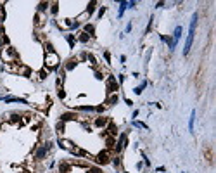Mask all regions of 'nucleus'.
Instances as JSON below:
<instances>
[{
    "label": "nucleus",
    "mask_w": 216,
    "mask_h": 173,
    "mask_svg": "<svg viewBox=\"0 0 216 173\" xmlns=\"http://www.w3.org/2000/svg\"><path fill=\"white\" fill-rule=\"evenodd\" d=\"M48 156V151L43 147V145H36L35 151H33V158H35V161H43V159H47Z\"/></svg>",
    "instance_id": "f257e3e1"
},
{
    "label": "nucleus",
    "mask_w": 216,
    "mask_h": 173,
    "mask_svg": "<svg viewBox=\"0 0 216 173\" xmlns=\"http://www.w3.org/2000/svg\"><path fill=\"white\" fill-rule=\"evenodd\" d=\"M95 161L99 163V165H109V163H111V152H109V149L100 151V152L97 154Z\"/></svg>",
    "instance_id": "f03ea898"
},
{
    "label": "nucleus",
    "mask_w": 216,
    "mask_h": 173,
    "mask_svg": "<svg viewBox=\"0 0 216 173\" xmlns=\"http://www.w3.org/2000/svg\"><path fill=\"white\" fill-rule=\"evenodd\" d=\"M45 66L47 68H50V69H55L57 66H59V57H57V54H48L47 59H45Z\"/></svg>",
    "instance_id": "7ed1b4c3"
},
{
    "label": "nucleus",
    "mask_w": 216,
    "mask_h": 173,
    "mask_svg": "<svg viewBox=\"0 0 216 173\" xmlns=\"http://www.w3.org/2000/svg\"><path fill=\"white\" fill-rule=\"evenodd\" d=\"M118 90H119V83L116 82V78H114L113 75H109V76H107V92L116 94Z\"/></svg>",
    "instance_id": "20e7f679"
},
{
    "label": "nucleus",
    "mask_w": 216,
    "mask_h": 173,
    "mask_svg": "<svg viewBox=\"0 0 216 173\" xmlns=\"http://www.w3.org/2000/svg\"><path fill=\"white\" fill-rule=\"evenodd\" d=\"M2 57H4L5 61L7 59H18V52H16L12 47H7V48L2 50Z\"/></svg>",
    "instance_id": "39448f33"
},
{
    "label": "nucleus",
    "mask_w": 216,
    "mask_h": 173,
    "mask_svg": "<svg viewBox=\"0 0 216 173\" xmlns=\"http://www.w3.org/2000/svg\"><path fill=\"white\" fill-rule=\"evenodd\" d=\"M194 31H195V30H190V33H188V38H187V42H185V48H183V54H185V55H188V52H190V47H192Z\"/></svg>",
    "instance_id": "423d86ee"
},
{
    "label": "nucleus",
    "mask_w": 216,
    "mask_h": 173,
    "mask_svg": "<svg viewBox=\"0 0 216 173\" xmlns=\"http://www.w3.org/2000/svg\"><path fill=\"white\" fill-rule=\"evenodd\" d=\"M109 123V118H106V116H99V118L93 119V126H97V128H104V126H107Z\"/></svg>",
    "instance_id": "0eeeda50"
},
{
    "label": "nucleus",
    "mask_w": 216,
    "mask_h": 173,
    "mask_svg": "<svg viewBox=\"0 0 216 173\" xmlns=\"http://www.w3.org/2000/svg\"><path fill=\"white\" fill-rule=\"evenodd\" d=\"M71 161H61L59 163V173H71Z\"/></svg>",
    "instance_id": "6e6552de"
},
{
    "label": "nucleus",
    "mask_w": 216,
    "mask_h": 173,
    "mask_svg": "<svg viewBox=\"0 0 216 173\" xmlns=\"http://www.w3.org/2000/svg\"><path fill=\"white\" fill-rule=\"evenodd\" d=\"M61 118V121H64V123H66V121H73V119H78V116H76V114L74 113H62L59 116Z\"/></svg>",
    "instance_id": "1a4fd4ad"
},
{
    "label": "nucleus",
    "mask_w": 216,
    "mask_h": 173,
    "mask_svg": "<svg viewBox=\"0 0 216 173\" xmlns=\"http://www.w3.org/2000/svg\"><path fill=\"white\" fill-rule=\"evenodd\" d=\"M76 62H78L76 59L66 61V64H64V71H71V69H74V68H76Z\"/></svg>",
    "instance_id": "9d476101"
},
{
    "label": "nucleus",
    "mask_w": 216,
    "mask_h": 173,
    "mask_svg": "<svg viewBox=\"0 0 216 173\" xmlns=\"http://www.w3.org/2000/svg\"><path fill=\"white\" fill-rule=\"evenodd\" d=\"M106 138V144H107V149H114V145H116V138L111 137V135H107V137H104Z\"/></svg>",
    "instance_id": "9b49d317"
},
{
    "label": "nucleus",
    "mask_w": 216,
    "mask_h": 173,
    "mask_svg": "<svg viewBox=\"0 0 216 173\" xmlns=\"http://www.w3.org/2000/svg\"><path fill=\"white\" fill-rule=\"evenodd\" d=\"M88 40H90V35H87L85 31L78 35V42H81V43H88Z\"/></svg>",
    "instance_id": "f8f14e48"
},
{
    "label": "nucleus",
    "mask_w": 216,
    "mask_h": 173,
    "mask_svg": "<svg viewBox=\"0 0 216 173\" xmlns=\"http://www.w3.org/2000/svg\"><path fill=\"white\" fill-rule=\"evenodd\" d=\"M55 130L59 131V133H64V130H66V123H64V121H57V125H55Z\"/></svg>",
    "instance_id": "ddd939ff"
},
{
    "label": "nucleus",
    "mask_w": 216,
    "mask_h": 173,
    "mask_svg": "<svg viewBox=\"0 0 216 173\" xmlns=\"http://www.w3.org/2000/svg\"><path fill=\"white\" fill-rule=\"evenodd\" d=\"M118 101H119V97H118V94H113V95L107 99V104L109 106H114V104H118Z\"/></svg>",
    "instance_id": "4468645a"
},
{
    "label": "nucleus",
    "mask_w": 216,
    "mask_h": 173,
    "mask_svg": "<svg viewBox=\"0 0 216 173\" xmlns=\"http://www.w3.org/2000/svg\"><path fill=\"white\" fill-rule=\"evenodd\" d=\"M19 73H21V75H24V76H30L31 69H30V68H26V66H19Z\"/></svg>",
    "instance_id": "2eb2a0df"
},
{
    "label": "nucleus",
    "mask_w": 216,
    "mask_h": 173,
    "mask_svg": "<svg viewBox=\"0 0 216 173\" xmlns=\"http://www.w3.org/2000/svg\"><path fill=\"white\" fill-rule=\"evenodd\" d=\"M48 5H50L48 2H40V4H38V12H45Z\"/></svg>",
    "instance_id": "dca6fc26"
},
{
    "label": "nucleus",
    "mask_w": 216,
    "mask_h": 173,
    "mask_svg": "<svg viewBox=\"0 0 216 173\" xmlns=\"http://www.w3.org/2000/svg\"><path fill=\"white\" fill-rule=\"evenodd\" d=\"M161 40H164V42L168 43V45H169V48H171V50H173V48H175V42H173V40H171V38H168V36H162V35H161Z\"/></svg>",
    "instance_id": "f3484780"
},
{
    "label": "nucleus",
    "mask_w": 216,
    "mask_h": 173,
    "mask_svg": "<svg viewBox=\"0 0 216 173\" xmlns=\"http://www.w3.org/2000/svg\"><path fill=\"white\" fill-rule=\"evenodd\" d=\"M111 159H113L111 163H113L116 168H119V166H121V158H119V156H116V158H111Z\"/></svg>",
    "instance_id": "a211bd4d"
},
{
    "label": "nucleus",
    "mask_w": 216,
    "mask_h": 173,
    "mask_svg": "<svg viewBox=\"0 0 216 173\" xmlns=\"http://www.w3.org/2000/svg\"><path fill=\"white\" fill-rule=\"evenodd\" d=\"M175 40H173V42L175 43H176V40H178V38H180V36H182V26H178V28H176V30H175Z\"/></svg>",
    "instance_id": "6ab92c4d"
},
{
    "label": "nucleus",
    "mask_w": 216,
    "mask_h": 173,
    "mask_svg": "<svg viewBox=\"0 0 216 173\" xmlns=\"http://www.w3.org/2000/svg\"><path fill=\"white\" fill-rule=\"evenodd\" d=\"M95 5H97V2H90V4H88V7H87V12H88V14H92V12L95 11Z\"/></svg>",
    "instance_id": "aec40b11"
},
{
    "label": "nucleus",
    "mask_w": 216,
    "mask_h": 173,
    "mask_svg": "<svg viewBox=\"0 0 216 173\" xmlns=\"http://www.w3.org/2000/svg\"><path fill=\"white\" fill-rule=\"evenodd\" d=\"M95 28H93V24H85V33L88 35V33H93Z\"/></svg>",
    "instance_id": "412c9836"
},
{
    "label": "nucleus",
    "mask_w": 216,
    "mask_h": 173,
    "mask_svg": "<svg viewBox=\"0 0 216 173\" xmlns=\"http://www.w3.org/2000/svg\"><path fill=\"white\" fill-rule=\"evenodd\" d=\"M45 48H47L48 54H54V47H52V43H50V42H45Z\"/></svg>",
    "instance_id": "4be33fe9"
},
{
    "label": "nucleus",
    "mask_w": 216,
    "mask_h": 173,
    "mask_svg": "<svg viewBox=\"0 0 216 173\" xmlns=\"http://www.w3.org/2000/svg\"><path fill=\"white\" fill-rule=\"evenodd\" d=\"M194 121H195V111H192V116H190V131H194Z\"/></svg>",
    "instance_id": "5701e85b"
},
{
    "label": "nucleus",
    "mask_w": 216,
    "mask_h": 173,
    "mask_svg": "<svg viewBox=\"0 0 216 173\" xmlns=\"http://www.w3.org/2000/svg\"><path fill=\"white\" fill-rule=\"evenodd\" d=\"M66 38H67V43H69L71 47H74V42H76V40H74V36H73V35H66Z\"/></svg>",
    "instance_id": "b1692460"
},
{
    "label": "nucleus",
    "mask_w": 216,
    "mask_h": 173,
    "mask_svg": "<svg viewBox=\"0 0 216 173\" xmlns=\"http://www.w3.org/2000/svg\"><path fill=\"white\" fill-rule=\"evenodd\" d=\"M57 11H59V7H57V2H54V4H52V7H50V12H52V14H57Z\"/></svg>",
    "instance_id": "393cba45"
},
{
    "label": "nucleus",
    "mask_w": 216,
    "mask_h": 173,
    "mask_svg": "<svg viewBox=\"0 0 216 173\" xmlns=\"http://www.w3.org/2000/svg\"><path fill=\"white\" fill-rule=\"evenodd\" d=\"M87 173H102V170H100V168H88Z\"/></svg>",
    "instance_id": "a878e982"
},
{
    "label": "nucleus",
    "mask_w": 216,
    "mask_h": 173,
    "mask_svg": "<svg viewBox=\"0 0 216 173\" xmlns=\"http://www.w3.org/2000/svg\"><path fill=\"white\" fill-rule=\"evenodd\" d=\"M87 59L90 61L92 64H97V59H95V55H92V54H88V55H87Z\"/></svg>",
    "instance_id": "bb28decb"
},
{
    "label": "nucleus",
    "mask_w": 216,
    "mask_h": 173,
    "mask_svg": "<svg viewBox=\"0 0 216 173\" xmlns=\"http://www.w3.org/2000/svg\"><path fill=\"white\" fill-rule=\"evenodd\" d=\"M126 2H121V7H119V16H123V12H125V9H126Z\"/></svg>",
    "instance_id": "cd10ccee"
},
{
    "label": "nucleus",
    "mask_w": 216,
    "mask_h": 173,
    "mask_svg": "<svg viewBox=\"0 0 216 173\" xmlns=\"http://www.w3.org/2000/svg\"><path fill=\"white\" fill-rule=\"evenodd\" d=\"M145 85H147V83H142L140 87H137V88H135V94H142V90L145 88Z\"/></svg>",
    "instance_id": "c85d7f7f"
},
{
    "label": "nucleus",
    "mask_w": 216,
    "mask_h": 173,
    "mask_svg": "<svg viewBox=\"0 0 216 173\" xmlns=\"http://www.w3.org/2000/svg\"><path fill=\"white\" fill-rule=\"evenodd\" d=\"M57 94H59V99H64V97H66V92H64L62 88H59V92H57Z\"/></svg>",
    "instance_id": "c756f323"
},
{
    "label": "nucleus",
    "mask_w": 216,
    "mask_h": 173,
    "mask_svg": "<svg viewBox=\"0 0 216 173\" xmlns=\"http://www.w3.org/2000/svg\"><path fill=\"white\" fill-rule=\"evenodd\" d=\"M104 109H106V106H97L95 111H97V113H104Z\"/></svg>",
    "instance_id": "7c9ffc66"
},
{
    "label": "nucleus",
    "mask_w": 216,
    "mask_h": 173,
    "mask_svg": "<svg viewBox=\"0 0 216 173\" xmlns=\"http://www.w3.org/2000/svg\"><path fill=\"white\" fill-rule=\"evenodd\" d=\"M47 78V71L43 69V71H40V80H45Z\"/></svg>",
    "instance_id": "2f4dec72"
},
{
    "label": "nucleus",
    "mask_w": 216,
    "mask_h": 173,
    "mask_svg": "<svg viewBox=\"0 0 216 173\" xmlns=\"http://www.w3.org/2000/svg\"><path fill=\"white\" fill-rule=\"evenodd\" d=\"M95 78H97V80H102V78H104V75H102L100 71H95Z\"/></svg>",
    "instance_id": "473e14b6"
},
{
    "label": "nucleus",
    "mask_w": 216,
    "mask_h": 173,
    "mask_svg": "<svg viewBox=\"0 0 216 173\" xmlns=\"http://www.w3.org/2000/svg\"><path fill=\"white\" fill-rule=\"evenodd\" d=\"M104 57H106V61H107V62L111 61V54H109V52H104Z\"/></svg>",
    "instance_id": "72a5a7b5"
},
{
    "label": "nucleus",
    "mask_w": 216,
    "mask_h": 173,
    "mask_svg": "<svg viewBox=\"0 0 216 173\" xmlns=\"http://www.w3.org/2000/svg\"><path fill=\"white\" fill-rule=\"evenodd\" d=\"M104 12H106V7H100V11H99V16H100V18L104 16Z\"/></svg>",
    "instance_id": "f704fd0d"
},
{
    "label": "nucleus",
    "mask_w": 216,
    "mask_h": 173,
    "mask_svg": "<svg viewBox=\"0 0 216 173\" xmlns=\"http://www.w3.org/2000/svg\"><path fill=\"white\" fill-rule=\"evenodd\" d=\"M87 55H88L87 52H83V54H80V59H81V61H85V59H87Z\"/></svg>",
    "instance_id": "c9c22d12"
},
{
    "label": "nucleus",
    "mask_w": 216,
    "mask_h": 173,
    "mask_svg": "<svg viewBox=\"0 0 216 173\" xmlns=\"http://www.w3.org/2000/svg\"><path fill=\"white\" fill-rule=\"evenodd\" d=\"M5 35V30H4V26H0V36Z\"/></svg>",
    "instance_id": "e433bc0d"
},
{
    "label": "nucleus",
    "mask_w": 216,
    "mask_h": 173,
    "mask_svg": "<svg viewBox=\"0 0 216 173\" xmlns=\"http://www.w3.org/2000/svg\"><path fill=\"white\" fill-rule=\"evenodd\" d=\"M2 21H4V16H2V14H0V23H2Z\"/></svg>",
    "instance_id": "4c0bfd02"
},
{
    "label": "nucleus",
    "mask_w": 216,
    "mask_h": 173,
    "mask_svg": "<svg viewBox=\"0 0 216 173\" xmlns=\"http://www.w3.org/2000/svg\"><path fill=\"white\" fill-rule=\"evenodd\" d=\"M0 128H2V121H0Z\"/></svg>",
    "instance_id": "58836bf2"
}]
</instances>
